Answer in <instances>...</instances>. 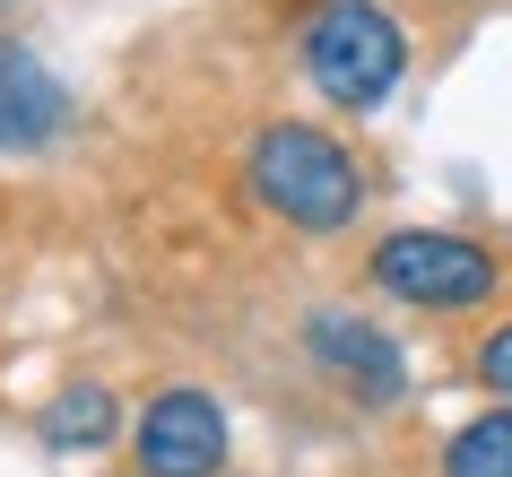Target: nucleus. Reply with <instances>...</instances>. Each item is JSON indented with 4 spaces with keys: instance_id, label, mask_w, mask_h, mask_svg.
I'll use <instances>...</instances> for the list:
<instances>
[{
    "instance_id": "1",
    "label": "nucleus",
    "mask_w": 512,
    "mask_h": 477,
    "mask_svg": "<svg viewBox=\"0 0 512 477\" xmlns=\"http://www.w3.org/2000/svg\"><path fill=\"white\" fill-rule=\"evenodd\" d=\"M235 174H243V200L287 226L304 243H330L348 235L365 200H374V174L356 157L348 139L330 131V122H304V113H270V122H252L235 148Z\"/></svg>"
},
{
    "instance_id": "2",
    "label": "nucleus",
    "mask_w": 512,
    "mask_h": 477,
    "mask_svg": "<svg viewBox=\"0 0 512 477\" xmlns=\"http://www.w3.org/2000/svg\"><path fill=\"white\" fill-rule=\"evenodd\" d=\"M296 70L330 113L374 122L417 70V27L400 0H304L296 9Z\"/></svg>"
},
{
    "instance_id": "3",
    "label": "nucleus",
    "mask_w": 512,
    "mask_h": 477,
    "mask_svg": "<svg viewBox=\"0 0 512 477\" xmlns=\"http://www.w3.org/2000/svg\"><path fill=\"white\" fill-rule=\"evenodd\" d=\"M365 287L426 321H469L504 295V252L460 226H391L365 243Z\"/></svg>"
},
{
    "instance_id": "4",
    "label": "nucleus",
    "mask_w": 512,
    "mask_h": 477,
    "mask_svg": "<svg viewBox=\"0 0 512 477\" xmlns=\"http://www.w3.org/2000/svg\"><path fill=\"white\" fill-rule=\"evenodd\" d=\"M296 347H304V365L322 373L348 408H365V417H391L408 399V347L374 313H356V304H313L296 321Z\"/></svg>"
},
{
    "instance_id": "5",
    "label": "nucleus",
    "mask_w": 512,
    "mask_h": 477,
    "mask_svg": "<svg viewBox=\"0 0 512 477\" xmlns=\"http://www.w3.org/2000/svg\"><path fill=\"white\" fill-rule=\"evenodd\" d=\"M131 477H226L235 460V417H226V399L200 391V382H165L131 408Z\"/></svg>"
},
{
    "instance_id": "6",
    "label": "nucleus",
    "mask_w": 512,
    "mask_h": 477,
    "mask_svg": "<svg viewBox=\"0 0 512 477\" xmlns=\"http://www.w3.org/2000/svg\"><path fill=\"white\" fill-rule=\"evenodd\" d=\"M79 122V96L53 79V61L0 35V157H53Z\"/></svg>"
},
{
    "instance_id": "7",
    "label": "nucleus",
    "mask_w": 512,
    "mask_h": 477,
    "mask_svg": "<svg viewBox=\"0 0 512 477\" xmlns=\"http://www.w3.org/2000/svg\"><path fill=\"white\" fill-rule=\"evenodd\" d=\"M122 434H131V408H122V391H113V382H96V373H70V382L35 408V443L53 451V460L113 451Z\"/></svg>"
},
{
    "instance_id": "8",
    "label": "nucleus",
    "mask_w": 512,
    "mask_h": 477,
    "mask_svg": "<svg viewBox=\"0 0 512 477\" xmlns=\"http://www.w3.org/2000/svg\"><path fill=\"white\" fill-rule=\"evenodd\" d=\"M434 477H512V399H486L434 451Z\"/></svg>"
},
{
    "instance_id": "9",
    "label": "nucleus",
    "mask_w": 512,
    "mask_h": 477,
    "mask_svg": "<svg viewBox=\"0 0 512 477\" xmlns=\"http://www.w3.org/2000/svg\"><path fill=\"white\" fill-rule=\"evenodd\" d=\"M469 382H478L486 399H512V313L486 321L478 339H469Z\"/></svg>"
},
{
    "instance_id": "10",
    "label": "nucleus",
    "mask_w": 512,
    "mask_h": 477,
    "mask_svg": "<svg viewBox=\"0 0 512 477\" xmlns=\"http://www.w3.org/2000/svg\"><path fill=\"white\" fill-rule=\"evenodd\" d=\"M0 9H18V0H0Z\"/></svg>"
}]
</instances>
